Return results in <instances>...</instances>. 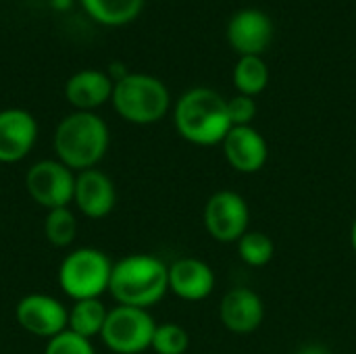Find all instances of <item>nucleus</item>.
Wrapping results in <instances>:
<instances>
[{"label": "nucleus", "instance_id": "obj_18", "mask_svg": "<svg viewBox=\"0 0 356 354\" xmlns=\"http://www.w3.org/2000/svg\"><path fill=\"white\" fill-rule=\"evenodd\" d=\"M81 2L94 19L106 25H121L131 21L140 13L144 0H81Z\"/></svg>", "mask_w": 356, "mask_h": 354}, {"label": "nucleus", "instance_id": "obj_15", "mask_svg": "<svg viewBox=\"0 0 356 354\" xmlns=\"http://www.w3.org/2000/svg\"><path fill=\"white\" fill-rule=\"evenodd\" d=\"M115 198H117L115 186L108 179V175H104L102 171L88 169L75 177L73 200L86 217L90 219L106 217L115 207Z\"/></svg>", "mask_w": 356, "mask_h": 354}, {"label": "nucleus", "instance_id": "obj_8", "mask_svg": "<svg viewBox=\"0 0 356 354\" xmlns=\"http://www.w3.org/2000/svg\"><path fill=\"white\" fill-rule=\"evenodd\" d=\"M25 186L29 196L48 211L67 207L73 200L75 177L67 165L60 161H40L35 163L27 175Z\"/></svg>", "mask_w": 356, "mask_h": 354}, {"label": "nucleus", "instance_id": "obj_22", "mask_svg": "<svg viewBox=\"0 0 356 354\" xmlns=\"http://www.w3.org/2000/svg\"><path fill=\"white\" fill-rule=\"evenodd\" d=\"M190 346L188 332L177 323H163L156 325L152 336V351L156 354H186Z\"/></svg>", "mask_w": 356, "mask_h": 354}, {"label": "nucleus", "instance_id": "obj_7", "mask_svg": "<svg viewBox=\"0 0 356 354\" xmlns=\"http://www.w3.org/2000/svg\"><path fill=\"white\" fill-rule=\"evenodd\" d=\"M250 211L246 200L232 190L215 192L204 207V227L217 242H238L248 232Z\"/></svg>", "mask_w": 356, "mask_h": 354}, {"label": "nucleus", "instance_id": "obj_16", "mask_svg": "<svg viewBox=\"0 0 356 354\" xmlns=\"http://www.w3.org/2000/svg\"><path fill=\"white\" fill-rule=\"evenodd\" d=\"M113 88L115 86L108 75L100 71H79L67 81L65 94L75 108L90 113L113 96Z\"/></svg>", "mask_w": 356, "mask_h": 354}, {"label": "nucleus", "instance_id": "obj_26", "mask_svg": "<svg viewBox=\"0 0 356 354\" xmlns=\"http://www.w3.org/2000/svg\"><path fill=\"white\" fill-rule=\"evenodd\" d=\"M350 246H353V250H355L356 255V219L355 223H353V227H350Z\"/></svg>", "mask_w": 356, "mask_h": 354}, {"label": "nucleus", "instance_id": "obj_14", "mask_svg": "<svg viewBox=\"0 0 356 354\" xmlns=\"http://www.w3.org/2000/svg\"><path fill=\"white\" fill-rule=\"evenodd\" d=\"M169 290L181 300H204L215 290V273L200 259H177L169 265Z\"/></svg>", "mask_w": 356, "mask_h": 354}, {"label": "nucleus", "instance_id": "obj_25", "mask_svg": "<svg viewBox=\"0 0 356 354\" xmlns=\"http://www.w3.org/2000/svg\"><path fill=\"white\" fill-rule=\"evenodd\" d=\"M298 354H332L330 353V348L327 346H323V344H307V346H302Z\"/></svg>", "mask_w": 356, "mask_h": 354}, {"label": "nucleus", "instance_id": "obj_24", "mask_svg": "<svg viewBox=\"0 0 356 354\" xmlns=\"http://www.w3.org/2000/svg\"><path fill=\"white\" fill-rule=\"evenodd\" d=\"M227 115L232 121V127H240V125H250V121L257 115V102L252 100V96H234L232 100H227Z\"/></svg>", "mask_w": 356, "mask_h": 354}, {"label": "nucleus", "instance_id": "obj_5", "mask_svg": "<svg viewBox=\"0 0 356 354\" xmlns=\"http://www.w3.org/2000/svg\"><path fill=\"white\" fill-rule=\"evenodd\" d=\"M113 263L96 248H77L65 257L58 269V284L63 292L77 300L98 298L108 290Z\"/></svg>", "mask_w": 356, "mask_h": 354}, {"label": "nucleus", "instance_id": "obj_10", "mask_svg": "<svg viewBox=\"0 0 356 354\" xmlns=\"http://www.w3.org/2000/svg\"><path fill=\"white\" fill-rule=\"evenodd\" d=\"M221 323L234 334H252L265 319V305L250 288H232L219 307Z\"/></svg>", "mask_w": 356, "mask_h": 354}, {"label": "nucleus", "instance_id": "obj_13", "mask_svg": "<svg viewBox=\"0 0 356 354\" xmlns=\"http://www.w3.org/2000/svg\"><path fill=\"white\" fill-rule=\"evenodd\" d=\"M227 38L242 56H259L273 38V25L261 10L246 8L229 21Z\"/></svg>", "mask_w": 356, "mask_h": 354}, {"label": "nucleus", "instance_id": "obj_23", "mask_svg": "<svg viewBox=\"0 0 356 354\" xmlns=\"http://www.w3.org/2000/svg\"><path fill=\"white\" fill-rule=\"evenodd\" d=\"M44 354H96L90 340L65 330L63 334L48 340L46 353Z\"/></svg>", "mask_w": 356, "mask_h": 354}, {"label": "nucleus", "instance_id": "obj_19", "mask_svg": "<svg viewBox=\"0 0 356 354\" xmlns=\"http://www.w3.org/2000/svg\"><path fill=\"white\" fill-rule=\"evenodd\" d=\"M269 81L267 65L259 56H242L234 69V83L244 96H257Z\"/></svg>", "mask_w": 356, "mask_h": 354}, {"label": "nucleus", "instance_id": "obj_2", "mask_svg": "<svg viewBox=\"0 0 356 354\" xmlns=\"http://www.w3.org/2000/svg\"><path fill=\"white\" fill-rule=\"evenodd\" d=\"M175 127L179 136L192 144H223L232 129L227 100L209 88H194L186 92L175 106Z\"/></svg>", "mask_w": 356, "mask_h": 354}, {"label": "nucleus", "instance_id": "obj_4", "mask_svg": "<svg viewBox=\"0 0 356 354\" xmlns=\"http://www.w3.org/2000/svg\"><path fill=\"white\" fill-rule=\"evenodd\" d=\"M111 98L117 113L138 125L163 119L169 108L167 88L156 77L144 73H127L123 79H117Z\"/></svg>", "mask_w": 356, "mask_h": 354}, {"label": "nucleus", "instance_id": "obj_11", "mask_svg": "<svg viewBox=\"0 0 356 354\" xmlns=\"http://www.w3.org/2000/svg\"><path fill=\"white\" fill-rule=\"evenodd\" d=\"M38 138L35 119L21 108L0 113V163H17L29 154Z\"/></svg>", "mask_w": 356, "mask_h": 354}, {"label": "nucleus", "instance_id": "obj_20", "mask_svg": "<svg viewBox=\"0 0 356 354\" xmlns=\"http://www.w3.org/2000/svg\"><path fill=\"white\" fill-rule=\"evenodd\" d=\"M236 244H238L240 259L250 267H265L271 263L275 255L273 240L263 232H246Z\"/></svg>", "mask_w": 356, "mask_h": 354}, {"label": "nucleus", "instance_id": "obj_9", "mask_svg": "<svg viewBox=\"0 0 356 354\" xmlns=\"http://www.w3.org/2000/svg\"><path fill=\"white\" fill-rule=\"evenodd\" d=\"M15 315L25 332L48 340L63 334L69 325V311L56 298L46 294H29L21 298Z\"/></svg>", "mask_w": 356, "mask_h": 354}, {"label": "nucleus", "instance_id": "obj_1", "mask_svg": "<svg viewBox=\"0 0 356 354\" xmlns=\"http://www.w3.org/2000/svg\"><path fill=\"white\" fill-rule=\"evenodd\" d=\"M169 290V267L150 255H129L113 265L108 292L123 307L150 309Z\"/></svg>", "mask_w": 356, "mask_h": 354}, {"label": "nucleus", "instance_id": "obj_17", "mask_svg": "<svg viewBox=\"0 0 356 354\" xmlns=\"http://www.w3.org/2000/svg\"><path fill=\"white\" fill-rule=\"evenodd\" d=\"M108 311L104 309V305L98 298H90V300H77L73 305V309L69 311V325L67 330L90 340L94 336L102 334L104 321H106Z\"/></svg>", "mask_w": 356, "mask_h": 354}, {"label": "nucleus", "instance_id": "obj_21", "mask_svg": "<svg viewBox=\"0 0 356 354\" xmlns=\"http://www.w3.org/2000/svg\"><path fill=\"white\" fill-rule=\"evenodd\" d=\"M44 232H46V238L54 246H69L75 240V234H77V219L67 207L52 209L46 215Z\"/></svg>", "mask_w": 356, "mask_h": 354}, {"label": "nucleus", "instance_id": "obj_6", "mask_svg": "<svg viewBox=\"0 0 356 354\" xmlns=\"http://www.w3.org/2000/svg\"><path fill=\"white\" fill-rule=\"evenodd\" d=\"M154 330L156 323L146 309L119 305L108 311L100 336L113 353L140 354L152 346Z\"/></svg>", "mask_w": 356, "mask_h": 354}, {"label": "nucleus", "instance_id": "obj_12", "mask_svg": "<svg viewBox=\"0 0 356 354\" xmlns=\"http://www.w3.org/2000/svg\"><path fill=\"white\" fill-rule=\"evenodd\" d=\"M223 154L238 173H257L265 167L269 150L265 138L250 125L232 127L223 140Z\"/></svg>", "mask_w": 356, "mask_h": 354}, {"label": "nucleus", "instance_id": "obj_3", "mask_svg": "<svg viewBox=\"0 0 356 354\" xmlns=\"http://www.w3.org/2000/svg\"><path fill=\"white\" fill-rule=\"evenodd\" d=\"M108 148L106 123L88 111H77L65 117L54 134V150L69 169L88 171L102 161Z\"/></svg>", "mask_w": 356, "mask_h": 354}]
</instances>
